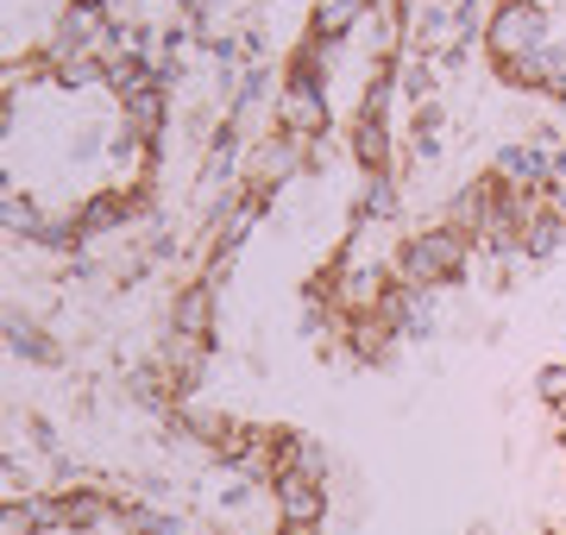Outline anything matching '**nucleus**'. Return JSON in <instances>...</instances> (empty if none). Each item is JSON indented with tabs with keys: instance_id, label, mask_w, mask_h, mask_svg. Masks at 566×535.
Segmentation results:
<instances>
[{
	"instance_id": "f257e3e1",
	"label": "nucleus",
	"mask_w": 566,
	"mask_h": 535,
	"mask_svg": "<svg viewBox=\"0 0 566 535\" xmlns=\"http://www.w3.org/2000/svg\"><path fill=\"white\" fill-rule=\"evenodd\" d=\"M465 265H472V240H465L453 221H434L422 233H409L390 271L416 290H447V284H465Z\"/></svg>"
},
{
	"instance_id": "dca6fc26",
	"label": "nucleus",
	"mask_w": 566,
	"mask_h": 535,
	"mask_svg": "<svg viewBox=\"0 0 566 535\" xmlns=\"http://www.w3.org/2000/svg\"><path fill=\"white\" fill-rule=\"evenodd\" d=\"M0 221H7V233H20V240H32V246H39L44 227H51V214H44V208L25 196V189H13V196L0 202Z\"/></svg>"
},
{
	"instance_id": "aec40b11",
	"label": "nucleus",
	"mask_w": 566,
	"mask_h": 535,
	"mask_svg": "<svg viewBox=\"0 0 566 535\" xmlns=\"http://www.w3.org/2000/svg\"><path fill=\"white\" fill-rule=\"evenodd\" d=\"M542 208H547V214H554V221H566V151H560V158H554V170H547Z\"/></svg>"
},
{
	"instance_id": "5701e85b",
	"label": "nucleus",
	"mask_w": 566,
	"mask_h": 535,
	"mask_svg": "<svg viewBox=\"0 0 566 535\" xmlns=\"http://www.w3.org/2000/svg\"><path fill=\"white\" fill-rule=\"evenodd\" d=\"M547 535H566V529H547Z\"/></svg>"
},
{
	"instance_id": "9d476101",
	"label": "nucleus",
	"mask_w": 566,
	"mask_h": 535,
	"mask_svg": "<svg viewBox=\"0 0 566 535\" xmlns=\"http://www.w3.org/2000/svg\"><path fill=\"white\" fill-rule=\"evenodd\" d=\"M491 214H497V170H485L479 183H460V196L447 202V221L460 227V233H465V240H472V246L485 240Z\"/></svg>"
},
{
	"instance_id": "7ed1b4c3",
	"label": "nucleus",
	"mask_w": 566,
	"mask_h": 535,
	"mask_svg": "<svg viewBox=\"0 0 566 535\" xmlns=\"http://www.w3.org/2000/svg\"><path fill=\"white\" fill-rule=\"evenodd\" d=\"M327 479H308V473H277L271 479V511H277V529H322L327 523Z\"/></svg>"
},
{
	"instance_id": "f03ea898",
	"label": "nucleus",
	"mask_w": 566,
	"mask_h": 535,
	"mask_svg": "<svg viewBox=\"0 0 566 535\" xmlns=\"http://www.w3.org/2000/svg\"><path fill=\"white\" fill-rule=\"evenodd\" d=\"M542 44H554L547 39V7H523V0H497L485 13V51H491V63L504 70V63H516V57H535Z\"/></svg>"
},
{
	"instance_id": "1a4fd4ad",
	"label": "nucleus",
	"mask_w": 566,
	"mask_h": 535,
	"mask_svg": "<svg viewBox=\"0 0 566 535\" xmlns=\"http://www.w3.org/2000/svg\"><path fill=\"white\" fill-rule=\"evenodd\" d=\"M126 397H133L145 416H177L182 410V385L164 359H145V366L126 371Z\"/></svg>"
},
{
	"instance_id": "4be33fe9",
	"label": "nucleus",
	"mask_w": 566,
	"mask_h": 535,
	"mask_svg": "<svg viewBox=\"0 0 566 535\" xmlns=\"http://www.w3.org/2000/svg\"><path fill=\"white\" fill-rule=\"evenodd\" d=\"M472 535H491V529H485V523H479V529H472Z\"/></svg>"
},
{
	"instance_id": "f3484780",
	"label": "nucleus",
	"mask_w": 566,
	"mask_h": 535,
	"mask_svg": "<svg viewBox=\"0 0 566 535\" xmlns=\"http://www.w3.org/2000/svg\"><path fill=\"white\" fill-rule=\"evenodd\" d=\"M397 214V183L390 177H365L359 183V196H353V221H390Z\"/></svg>"
},
{
	"instance_id": "ddd939ff",
	"label": "nucleus",
	"mask_w": 566,
	"mask_h": 535,
	"mask_svg": "<svg viewBox=\"0 0 566 535\" xmlns=\"http://www.w3.org/2000/svg\"><path fill=\"white\" fill-rule=\"evenodd\" d=\"M120 114H126V133H133L145 151H158V133H164V120H170V102H164V88H145V95L120 102Z\"/></svg>"
},
{
	"instance_id": "4468645a",
	"label": "nucleus",
	"mask_w": 566,
	"mask_h": 535,
	"mask_svg": "<svg viewBox=\"0 0 566 535\" xmlns=\"http://www.w3.org/2000/svg\"><path fill=\"white\" fill-rule=\"evenodd\" d=\"M497 76H504L510 88H554V83H560V51H554V44H542L535 57H516V63H504Z\"/></svg>"
},
{
	"instance_id": "423d86ee",
	"label": "nucleus",
	"mask_w": 566,
	"mask_h": 535,
	"mask_svg": "<svg viewBox=\"0 0 566 535\" xmlns=\"http://www.w3.org/2000/svg\"><path fill=\"white\" fill-rule=\"evenodd\" d=\"M346 151H353V165L365 177H390V158H397V139H390V114H353L346 126Z\"/></svg>"
},
{
	"instance_id": "39448f33",
	"label": "nucleus",
	"mask_w": 566,
	"mask_h": 535,
	"mask_svg": "<svg viewBox=\"0 0 566 535\" xmlns=\"http://www.w3.org/2000/svg\"><path fill=\"white\" fill-rule=\"evenodd\" d=\"M214 315H221V284H208V277H189L170 296V334H189V340L214 347Z\"/></svg>"
},
{
	"instance_id": "f8f14e48",
	"label": "nucleus",
	"mask_w": 566,
	"mask_h": 535,
	"mask_svg": "<svg viewBox=\"0 0 566 535\" xmlns=\"http://www.w3.org/2000/svg\"><path fill=\"white\" fill-rule=\"evenodd\" d=\"M7 353H13V359H25V366H63L57 334L39 328L25 310H7Z\"/></svg>"
},
{
	"instance_id": "b1692460",
	"label": "nucleus",
	"mask_w": 566,
	"mask_h": 535,
	"mask_svg": "<svg viewBox=\"0 0 566 535\" xmlns=\"http://www.w3.org/2000/svg\"><path fill=\"white\" fill-rule=\"evenodd\" d=\"M403 7H409V0H403Z\"/></svg>"
},
{
	"instance_id": "20e7f679",
	"label": "nucleus",
	"mask_w": 566,
	"mask_h": 535,
	"mask_svg": "<svg viewBox=\"0 0 566 535\" xmlns=\"http://www.w3.org/2000/svg\"><path fill=\"white\" fill-rule=\"evenodd\" d=\"M327 126H334V107H327V88L322 83H283L277 88V133L315 145Z\"/></svg>"
},
{
	"instance_id": "412c9836",
	"label": "nucleus",
	"mask_w": 566,
	"mask_h": 535,
	"mask_svg": "<svg viewBox=\"0 0 566 535\" xmlns=\"http://www.w3.org/2000/svg\"><path fill=\"white\" fill-rule=\"evenodd\" d=\"M523 7H547V0H523Z\"/></svg>"
},
{
	"instance_id": "0eeeda50",
	"label": "nucleus",
	"mask_w": 566,
	"mask_h": 535,
	"mask_svg": "<svg viewBox=\"0 0 566 535\" xmlns=\"http://www.w3.org/2000/svg\"><path fill=\"white\" fill-rule=\"evenodd\" d=\"M102 523H120V504L107 497V485H63L57 492V529L63 535H88Z\"/></svg>"
},
{
	"instance_id": "9b49d317",
	"label": "nucleus",
	"mask_w": 566,
	"mask_h": 535,
	"mask_svg": "<svg viewBox=\"0 0 566 535\" xmlns=\"http://www.w3.org/2000/svg\"><path fill=\"white\" fill-rule=\"evenodd\" d=\"M303 165H308V145L290 139V133H264V139L252 145V177H259V183H277L283 189Z\"/></svg>"
},
{
	"instance_id": "6e6552de",
	"label": "nucleus",
	"mask_w": 566,
	"mask_h": 535,
	"mask_svg": "<svg viewBox=\"0 0 566 535\" xmlns=\"http://www.w3.org/2000/svg\"><path fill=\"white\" fill-rule=\"evenodd\" d=\"M554 158H560V151H547L542 139H516V145H504V151L491 158V170H497L510 189H523V196H542V189H547V170H554Z\"/></svg>"
},
{
	"instance_id": "2eb2a0df",
	"label": "nucleus",
	"mask_w": 566,
	"mask_h": 535,
	"mask_svg": "<svg viewBox=\"0 0 566 535\" xmlns=\"http://www.w3.org/2000/svg\"><path fill=\"white\" fill-rule=\"evenodd\" d=\"M120 529L126 535H196V523L177 511H151V504H120Z\"/></svg>"
},
{
	"instance_id": "a211bd4d",
	"label": "nucleus",
	"mask_w": 566,
	"mask_h": 535,
	"mask_svg": "<svg viewBox=\"0 0 566 535\" xmlns=\"http://www.w3.org/2000/svg\"><path fill=\"white\" fill-rule=\"evenodd\" d=\"M566 246V221H554V214H535V221L523 227V259H535V265H547V259H554V252Z\"/></svg>"
},
{
	"instance_id": "6ab92c4d",
	"label": "nucleus",
	"mask_w": 566,
	"mask_h": 535,
	"mask_svg": "<svg viewBox=\"0 0 566 535\" xmlns=\"http://www.w3.org/2000/svg\"><path fill=\"white\" fill-rule=\"evenodd\" d=\"M535 397H542L547 410H566V359H554V366L535 371Z\"/></svg>"
}]
</instances>
